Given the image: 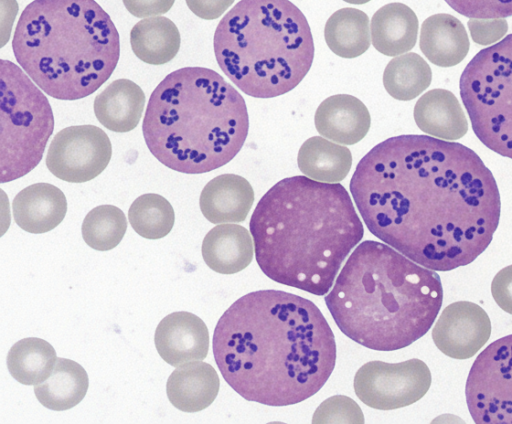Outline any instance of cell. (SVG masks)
I'll list each match as a JSON object with an SVG mask.
<instances>
[{
    "instance_id": "obj_1",
    "label": "cell",
    "mask_w": 512,
    "mask_h": 424,
    "mask_svg": "<svg viewBox=\"0 0 512 424\" xmlns=\"http://www.w3.org/2000/svg\"><path fill=\"white\" fill-rule=\"evenodd\" d=\"M350 192L375 237L435 271L472 263L500 219L496 180L478 154L425 135L374 146L357 164Z\"/></svg>"
},
{
    "instance_id": "obj_2",
    "label": "cell",
    "mask_w": 512,
    "mask_h": 424,
    "mask_svg": "<svg viewBox=\"0 0 512 424\" xmlns=\"http://www.w3.org/2000/svg\"><path fill=\"white\" fill-rule=\"evenodd\" d=\"M213 355L240 396L268 406L300 403L326 383L336 342L320 309L281 290L250 292L218 320Z\"/></svg>"
},
{
    "instance_id": "obj_3",
    "label": "cell",
    "mask_w": 512,
    "mask_h": 424,
    "mask_svg": "<svg viewBox=\"0 0 512 424\" xmlns=\"http://www.w3.org/2000/svg\"><path fill=\"white\" fill-rule=\"evenodd\" d=\"M255 258L271 280L323 296L364 235L345 187L307 176L284 178L250 219Z\"/></svg>"
},
{
    "instance_id": "obj_4",
    "label": "cell",
    "mask_w": 512,
    "mask_h": 424,
    "mask_svg": "<svg viewBox=\"0 0 512 424\" xmlns=\"http://www.w3.org/2000/svg\"><path fill=\"white\" fill-rule=\"evenodd\" d=\"M443 301L437 273L384 243H360L344 264L325 303L351 340L395 351L424 336Z\"/></svg>"
},
{
    "instance_id": "obj_5",
    "label": "cell",
    "mask_w": 512,
    "mask_h": 424,
    "mask_svg": "<svg viewBox=\"0 0 512 424\" xmlns=\"http://www.w3.org/2000/svg\"><path fill=\"white\" fill-rule=\"evenodd\" d=\"M244 98L205 67L168 74L152 92L142 132L151 154L166 167L202 174L230 162L246 140Z\"/></svg>"
},
{
    "instance_id": "obj_6",
    "label": "cell",
    "mask_w": 512,
    "mask_h": 424,
    "mask_svg": "<svg viewBox=\"0 0 512 424\" xmlns=\"http://www.w3.org/2000/svg\"><path fill=\"white\" fill-rule=\"evenodd\" d=\"M12 49L18 64L46 94L77 100L112 75L120 38L95 0H34L19 17Z\"/></svg>"
},
{
    "instance_id": "obj_7",
    "label": "cell",
    "mask_w": 512,
    "mask_h": 424,
    "mask_svg": "<svg viewBox=\"0 0 512 424\" xmlns=\"http://www.w3.org/2000/svg\"><path fill=\"white\" fill-rule=\"evenodd\" d=\"M213 47L224 74L255 98L288 93L314 59L308 21L289 0L239 1L218 23Z\"/></svg>"
},
{
    "instance_id": "obj_8",
    "label": "cell",
    "mask_w": 512,
    "mask_h": 424,
    "mask_svg": "<svg viewBox=\"0 0 512 424\" xmlns=\"http://www.w3.org/2000/svg\"><path fill=\"white\" fill-rule=\"evenodd\" d=\"M53 130L47 97L16 64L1 59L0 182L32 171L42 160Z\"/></svg>"
},
{
    "instance_id": "obj_9",
    "label": "cell",
    "mask_w": 512,
    "mask_h": 424,
    "mask_svg": "<svg viewBox=\"0 0 512 424\" xmlns=\"http://www.w3.org/2000/svg\"><path fill=\"white\" fill-rule=\"evenodd\" d=\"M459 87L477 138L512 159V34L480 50L463 70Z\"/></svg>"
},
{
    "instance_id": "obj_10",
    "label": "cell",
    "mask_w": 512,
    "mask_h": 424,
    "mask_svg": "<svg viewBox=\"0 0 512 424\" xmlns=\"http://www.w3.org/2000/svg\"><path fill=\"white\" fill-rule=\"evenodd\" d=\"M465 398L475 423H512V334L493 341L477 356Z\"/></svg>"
},
{
    "instance_id": "obj_11",
    "label": "cell",
    "mask_w": 512,
    "mask_h": 424,
    "mask_svg": "<svg viewBox=\"0 0 512 424\" xmlns=\"http://www.w3.org/2000/svg\"><path fill=\"white\" fill-rule=\"evenodd\" d=\"M431 385V372L420 359L400 363L370 361L354 377L357 397L378 410H393L420 400Z\"/></svg>"
},
{
    "instance_id": "obj_12",
    "label": "cell",
    "mask_w": 512,
    "mask_h": 424,
    "mask_svg": "<svg viewBox=\"0 0 512 424\" xmlns=\"http://www.w3.org/2000/svg\"><path fill=\"white\" fill-rule=\"evenodd\" d=\"M112 145L107 134L94 125L70 126L52 139L46 156L48 170L70 183H84L108 166Z\"/></svg>"
},
{
    "instance_id": "obj_13",
    "label": "cell",
    "mask_w": 512,
    "mask_h": 424,
    "mask_svg": "<svg viewBox=\"0 0 512 424\" xmlns=\"http://www.w3.org/2000/svg\"><path fill=\"white\" fill-rule=\"evenodd\" d=\"M491 322L479 305L457 301L444 308L432 330L436 347L454 359L474 356L488 341Z\"/></svg>"
},
{
    "instance_id": "obj_14",
    "label": "cell",
    "mask_w": 512,
    "mask_h": 424,
    "mask_svg": "<svg viewBox=\"0 0 512 424\" xmlns=\"http://www.w3.org/2000/svg\"><path fill=\"white\" fill-rule=\"evenodd\" d=\"M154 342L160 357L178 367L204 360L209 349V332L204 321L186 311L173 312L158 324Z\"/></svg>"
},
{
    "instance_id": "obj_15",
    "label": "cell",
    "mask_w": 512,
    "mask_h": 424,
    "mask_svg": "<svg viewBox=\"0 0 512 424\" xmlns=\"http://www.w3.org/2000/svg\"><path fill=\"white\" fill-rule=\"evenodd\" d=\"M314 123L324 138L353 145L368 133L371 117L367 107L358 98L336 94L321 102L315 112Z\"/></svg>"
},
{
    "instance_id": "obj_16",
    "label": "cell",
    "mask_w": 512,
    "mask_h": 424,
    "mask_svg": "<svg viewBox=\"0 0 512 424\" xmlns=\"http://www.w3.org/2000/svg\"><path fill=\"white\" fill-rule=\"evenodd\" d=\"M12 212L16 224L24 231L46 233L63 221L67 200L58 187L49 183H35L15 196Z\"/></svg>"
},
{
    "instance_id": "obj_17",
    "label": "cell",
    "mask_w": 512,
    "mask_h": 424,
    "mask_svg": "<svg viewBox=\"0 0 512 424\" xmlns=\"http://www.w3.org/2000/svg\"><path fill=\"white\" fill-rule=\"evenodd\" d=\"M254 202L250 183L236 174H222L203 188L199 206L203 216L213 224L242 222Z\"/></svg>"
},
{
    "instance_id": "obj_18",
    "label": "cell",
    "mask_w": 512,
    "mask_h": 424,
    "mask_svg": "<svg viewBox=\"0 0 512 424\" xmlns=\"http://www.w3.org/2000/svg\"><path fill=\"white\" fill-rule=\"evenodd\" d=\"M216 370L203 361L178 366L169 376L166 393L170 403L180 411L193 413L207 408L219 392Z\"/></svg>"
},
{
    "instance_id": "obj_19",
    "label": "cell",
    "mask_w": 512,
    "mask_h": 424,
    "mask_svg": "<svg viewBox=\"0 0 512 424\" xmlns=\"http://www.w3.org/2000/svg\"><path fill=\"white\" fill-rule=\"evenodd\" d=\"M419 46L436 66L452 67L467 56L470 43L464 25L456 17L439 13L424 20Z\"/></svg>"
},
{
    "instance_id": "obj_20",
    "label": "cell",
    "mask_w": 512,
    "mask_h": 424,
    "mask_svg": "<svg viewBox=\"0 0 512 424\" xmlns=\"http://www.w3.org/2000/svg\"><path fill=\"white\" fill-rule=\"evenodd\" d=\"M414 120L424 133L444 140H458L468 131V122L456 96L446 89H432L414 106Z\"/></svg>"
},
{
    "instance_id": "obj_21",
    "label": "cell",
    "mask_w": 512,
    "mask_h": 424,
    "mask_svg": "<svg viewBox=\"0 0 512 424\" xmlns=\"http://www.w3.org/2000/svg\"><path fill=\"white\" fill-rule=\"evenodd\" d=\"M145 105L143 90L129 79L110 83L94 99L97 120L113 132H129L137 127Z\"/></svg>"
},
{
    "instance_id": "obj_22",
    "label": "cell",
    "mask_w": 512,
    "mask_h": 424,
    "mask_svg": "<svg viewBox=\"0 0 512 424\" xmlns=\"http://www.w3.org/2000/svg\"><path fill=\"white\" fill-rule=\"evenodd\" d=\"M252 238L237 224L213 227L202 242V257L207 266L220 274H234L245 269L253 258Z\"/></svg>"
},
{
    "instance_id": "obj_23",
    "label": "cell",
    "mask_w": 512,
    "mask_h": 424,
    "mask_svg": "<svg viewBox=\"0 0 512 424\" xmlns=\"http://www.w3.org/2000/svg\"><path fill=\"white\" fill-rule=\"evenodd\" d=\"M418 26V18L410 7L399 2L386 4L372 16V44L383 55H402L415 46Z\"/></svg>"
},
{
    "instance_id": "obj_24",
    "label": "cell",
    "mask_w": 512,
    "mask_h": 424,
    "mask_svg": "<svg viewBox=\"0 0 512 424\" xmlns=\"http://www.w3.org/2000/svg\"><path fill=\"white\" fill-rule=\"evenodd\" d=\"M89 380L85 369L77 362L57 357L51 375L36 384L34 393L46 408L64 411L79 404L86 395Z\"/></svg>"
},
{
    "instance_id": "obj_25",
    "label": "cell",
    "mask_w": 512,
    "mask_h": 424,
    "mask_svg": "<svg viewBox=\"0 0 512 424\" xmlns=\"http://www.w3.org/2000/svg\"><path fill=\"white\" fill-rule=\"evenodd\" d=\"M133 53L147 64L162 65L172 60L180 48V33L170 19L148 17L136 23L130 32Z\"/></svg>"
},
{
    "instance_id": "obj_26",
    "label": "cell",
    "mask_w": 512,
    "mask_h": 424,
    "mask_svg": "<svg viewBox=\"0 0 512 424\" xmlns=\"http://www.w3.org/2000/svg\"><path fill=\"white\" fill-rule=\"evenodd\" d=\"M298 167L307 177L328 183L342 181L352 166L350 150L324 137H311L300 147Z\"/></svg>"
},
{
    "instance_id": "obj_27",
    "label": "cell",
    "mask_w": 512,
    "mask_h": 424,
    "mask_svg": "<svg viewBox=\"0 0 512 424\" xmlns=\"http://www.w3.org/2000/svg\"><path fill=\"white\" fill-rule=\"evenodd\" d=\"M324 38L330 50L342 58H355L370 47L369 18L356 8L335 11L324 27Z\"/></svg>"
},
{
    "instance_id": "obj_28",
    "label": "cell",
    "mask_w": 512,
    "mask_h": 424,
    "mask_svg": "<svg viewBox=\"0 0 512 424\" xmlns=\"http://www.w3.org/2000/svg\"><path fill=\"white\" fill-rule=\"evenodd\" d=\"M57 360L53 346L44 339L28 337L17 341L7 355L11 376L21 384L36 385L52 373Z\"/></svg>"
},
{
    "instance_id": "obj_29",
    "label": "cell",
    "mask_w": 512,
    "mask_h": 424,
    "mask_svg": "<svg viewBox=\"0 0 512 424\" xmlns=\"http://www.w3.org/2000/svg\"><path fill=\"white\" fill-rule=\"evenodd\" d=\"M432 72L428 63L417 53L395 56L385 67L383 85L394 99L409 101L430 85Z\"/></svg>"
},
{
    "instance_id": "obj_30",
    "label": "cell",
    "mask_w": 512,
    "mask_h": 424,
    "mask_svg": "<svg viewBox=\"0 0 512 424\" xmlns=\"http://www.w3.org/2000/svg\"><path fill=\"white\" fill-rule=\"evenodd\" d=\"M128 219L138 235L157 240L171 232L175 213L166 198L159 194L147 193L133 201L128 210Z\"/></svg>"
},
{
    "instance_id": "obj_31",
    "label": "cell",
    "mask_w": 512,
    "mask_h": 424,
    "mask_svg": "<svg viewBox=\"0 0 512 424\" xmlns=\"http://www.w3.org/2000/svg\"><path fill=\"white\" fill-rule=\"evenodd\" d=\"M127 229L124 212L114 205H100L85 216L81 231L85 243L92 249L108 251L123 239Z\"/></svg>"
},
{
    "instance_id": "obj_32",
    "label": "cell",
    "mask_w": 512,
    "mask_h": 424,
    "mask_svg": "<svg viewBox=\"0 0 512 424\" xmlns=\"http://www.w3.org/2000/svg\"><path fill=\"white\" fill-rule=\"evenodd\" d=\"M312 423H364L359 405L350 397L335 395L322 402Z\"/></svg>"
},
{
    "instance_id": "obj_33",
    "label": "cell",
    "mask_w": 512,
    "mask_h": 424,
    "mask_svg": "<svg viewBox=\"0 0 512 424\" xmlns=\"http://www.w3.org/2000/svg\"><path fill=\"white\" fill-rule=\"evenodd\" d=\"M453 10L468 18L512 16V0H444Z\"/></svg>"
},
{
    "instance_id": "obj_34",
    "label": "cell",
    "mask_w": 512,
    "mask_h": 424,
    "mask_svg": "<svg viewBox=\"0 0 512 424\" xmlns=\"http://www.w3.org/2000/svg\"><path fill=\"white\" fill-rule=\"evenodd\" d=\"M467 24L472 40L483 46L497 42L508 31L504 18H470Z\"/></svg>"
},
{
    "instance_id": "obj_35",
    "label": "cell",
    "mask_w": 512,
    "mask_h": 424,
    "mask_svg": "<svg viewBox=\"0 0 512 424\" xmlns=\"http://www.w3.org/2000/svg\"><path fill=\"white\" fill-rule=\"evenodd\" d=\"M491 293L496 304L512 314V265L504 267L494 276Z\"/></svg>"
},
{
    "instance_id": "obj_36",
    "label": "cell",
    "mask_w": 512,
    "mask_h": 424,
    "mask_svg": "<svg viewBox=\"0 0 512 424\" xmlns=\"http://www.w3.org/2000/svg\"><path fill=\"white\" fill-rule=\"evenodd\" d=\"M133 16L144 18L161 15L170 10L175 0H122Z\"/></svg>"
},
{
    "instance_id": "obj_37",
    "label": "cell",
    "mask_w": 512,
    "mask_h": 424,
    "mask_svg": "<svg viewBox=\"0 0 512 424\" xmlns=\"http://www.w3.org/2000/svg\"><path fill=\"white\" fill-rule=\"evenodd\" d=\"M235 0H186L188 8L199 18L213 20L220 17Z\"/></svg>"
},
{
    "instance_id": "obj_38",
    "label": "cell",
    "mask_w": 512,
    "mask_h": 424,
    "mask_svg": "<svg viewBox=\"0 0 512 424\" xmlns=\"http://www.w3.org/2000/svg\"><path fill=\"white\" fill-rule=\"evenodd\" d=\"M347 3H350V4H356V5H362V4H365L371 0H343Z\"/></svg>"
}]
</instances>
